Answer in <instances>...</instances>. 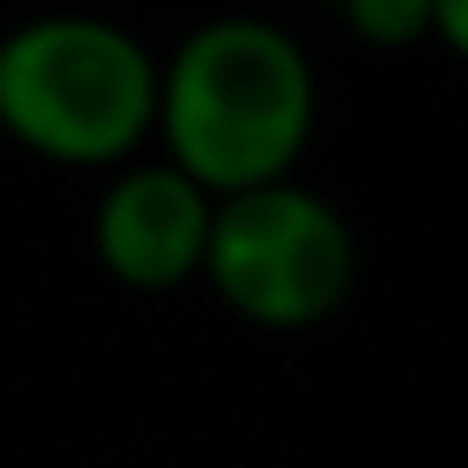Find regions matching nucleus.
Segmentation results:
<instances>
[{
    "label": "nucleus",
    "instance_id": "obj_1",
    "mask_svg": "<svg viewBox=\"0 0 468 468\" xmlns=\"http://www.w3.org/2000/svg\"><path fill=\"white\" fill-rule=\"evenodd\" d=\"M319 129V69L292 27L265 14H211L164 55L156 156L211 197L299 176Z\"/></svg>",
    "mask_w": 468,
    "mask_h": 468
},
{
    "label": "nucleus",
    "instance_id": "obj_2",
    "mask_svg": "<svg viewBox=\"0 0 468 468\" xmlns=\"http://www.w3.org/2000/svg\"><path fill=\"white\" fill-rule=\"evenodd\" d=\"M164 55L109 14L55 7L0 35V136L55 170H122L156 143Z\"/></svg>",
    "mask_w": 468,
    "mask_h": 468
},
{
    "label": "nucleus",
    "instance_id": "obj_3",
    "mask_svg": "<svg viewBox=\"0 0 468 468\" xmlns=\"http://www.w3.org/2000/svg\"><path fill=\"white\" fill-rule=\"evenodd\" d=\"M360 238L313 184H258L218 197L204 285L258 333H313L353 299Z\"/></svg>",
    "mask_w": 468,
    "mask_h": 468
},
{
    "label": "nucleus",
    "instance_id": "obj_4",
    "mask_svg": "<svg viewBox=\"0 0 468 468\" xmlns=\"http://www.w3.org/2000/svg\"><path fill=\"white\" fill-rule=\"evenodd\" d=\"M211 218L218 197L197 176H184L170 156H136V164L109 170L89 218V245L95 265L129 292H176V285L204 279Z\"/></svg>",
    "mask_w": 468,
    "mask_h": 468
},
{
    "label": "nucleus",
    "instance_id": "obj_5",
    "mask_svg": "<svg viewBox=\"0 0 468 468\" xmlns=\"http://www.w3.org/2000/svg\"><path fill=\"white\" fill-rule=\"evenodd\" d=\"M353 41L367 48H414L428 41V0H333Z\"/></svg>",
    "mask_w": 468,
    "mask_h": 468
},
{
    "label": "nucleus",
    "instance_id": "obj_6",
    "mask_svg": "<svg viewBox=\"0 0 468 468\" xmlns=\"http://www.w3.org/2000/svg\"><path fill=\"white\" fill-rule=\"evenodd\" d=\"M428 41H441L468 69V0H428Z\"/></svg>",
    "mask_w": 468,
    "mask_h": 468
},
{
    "label": "nucleus",
    "instance_id": "obj_7",
    "mask_svg": "<svg viewBox=\"0 0 468 468\" xmlns=\"http://www.w3.org/2000/svg\"><path fill=\"white\" fill-rule=\"evenodd\" d=\"M326 7H333V0H326Z\"/></svg>",
    "mask_w": 468,
    "mask_h": 468
}]
</instances>
